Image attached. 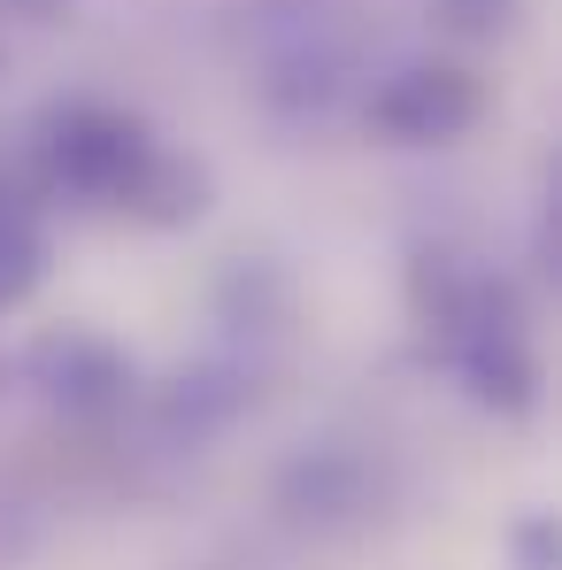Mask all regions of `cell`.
Returning a JSON list of instances; mask_svg holds the SVG:
<instances>
[{
    "instance_id": "obj_2",
    "label": "cell",
    "mask_w": 562,
    "mask_h": 570,
    "mask_svg": "<svg viewBox=\"0 0 562 570\" xmlns=\"http://www.w3.org/2000/svg\"><path fill=\"white\" fill-rule=\"evenodd\" d=\"M485 116V86L455 70V62H424V70H401L385 94L371 100V124L401 147H440V139H463L470 124Z\"/></svg>"
},
{
    "instance_id": "obj_6",
    "label": "cell",
    "mask_w": 562,
    "mask_h": 570,
    "mask_svg": "<svg viewBox=\"0 0 562 570\" xmlns=\"http://www.w3.org/2000/svg\"><path fill=\"white\" fill-rule=\"evenodd\" d=\"M516 548H524V570H555V524H548V517H532Z\"/></svg>"
},
{
    "instance_id": "obj_4",
    "label": "cell",
    "mask_w": 562,
    "mask_h": 570,
    "mask_svg": "<svg viewBox=\"0 0 562 570\" xmlns=\"http://www.w3.org/2000/svg\"><path fill=\"white\" fill-rule=\"evenodd\" d=\"M39 379H47V393H62L70 409H108V401H124L131 371H124L116 347L70 332V340H47V347H39Z\"/></svg>"
},
{
    "instance_id": "obj_5",
    "label": "cell",
    "mask_w": 562,
    "mask_h": 570,
    "mask_svg": "<svg viewBox=\"0 0 562 570\" xmlns=\"http://www.w3.org/2000/svg\"><path fill=\"white\" fill-rule=\"evenodd\" d=\"M39 278H47V232H39V208H31L16 186H0V308H16Z\"/></svg>"
},
{
    "instance_id": "obj_1",
    "label": "cell",
    "mask_w": 562,
    "mask_h": 570,
    "mask_svg": "<svg viewBox=\"0 0 562 570\" xmlns=\"http://www.w3.org/2000/svg\"><path fill=\"white\" fill-rule=\"evenodd\" d=\"M39 163L47 178L78 200H108V208H139V193L155 178L162 147L147 139L139 116L124 108H100V100H70L47 116V139H39Z\"/></svg>"
},
{
    "instance_id": "obj_3",
    "label": "cell",
    "mask_w": 562,
    "mask_h": 570,
    "mask_svg": "<svg viewBox=\"0 0 562 570\" xmlns=\"http://www.w3.org/2000/svg\"><path fill=\"white\" fill-rule=\"evenodd\" d=\"M447 363L463 371V385L485 401V409H509L524 416L540 401V363L524 355L516 324H477V332H447Z\"/></svg>"
}]
</instances>
